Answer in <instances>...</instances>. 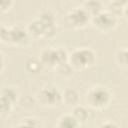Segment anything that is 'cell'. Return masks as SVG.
<instances>
[{
  "instance_id": "1",
  "label": "cell",
  "mask_w": 128,
  "mask_h": 128,
  "mask_svg": "<svg viewBox=\"0 0 128 128\" xmlns=\"http://www.w3.org/2000/svg\"><path fill=\"white\" fill-rule=\"evenodd\" d=\"M112 93L111 91L100 85L91 87L85 94L84 101L85 104L93 110H103L106 109L112 102Z\"/></svg>"
},
{
  "instance_id": "2",
  "label": "cell",
  "mask_w": 128,
  "mask_h": 128,
  "mask_svg": "<svg viewBox=\"0 0 128 128\" xmlns=\"http://www.w3.org/2000/svg\"><path fill=\"white\" fill-rule=\"evenodd\" d=\"M97 57L94 50L87 47L76 48L69 53L68 62L75 71H84L93 67Z\"/></svg>"
},
{
  "instance_id": "3",
  "label": "cell",
  "mask_w": 128,
  "mask_h": 128,
  "mask_svg": "<svg viewBox=\"0 0 128 128\" xmlns=\"http://www.w3.org/2000/svg\"><path fill=\"white\" fill-rule=\"evenodd\" d=\"M36 99L38 103L45 108H57L63 104L62 91L52 84L43 86L37 92Z\"/></svg>"
},
{
  "instance_id": "4",
  "label": "cell",
  "mask_w": 128,
  "mask_h": 128,
  "mask_svg": "<svg viewBox=\"0 0 128 128\" xmlns=\"http://www.w3.org/2000/svg\"><path fill=\"white\" fill-rule=\"evenodd\" d=\"M97 32L107 34L112 32L118 25V16L110 12L109 10H103L99 14L91 18L90 24Z\"/></svg>"
},
{
  "instance_id": "5",
  "label": "cell",
  "mask_w": 128,
  "mask_h": 128,
  "mask_svg": "<svg viewBox=\"0 0 128 128\" xmlns=\"http://www.w3.org/2000/svg\"><path fill=\"white\" fill-rule=\"evenodd\" d=\"M69 53L64 48H45L41 51L39 55V59L42 65L46 68L55 69L57 65L60 63L68 61Z\"/></svg>"
},
{
  "instance_id": "6",
  "label": "cell",
  "mask_w": 128,
  "mask_h": 128,
  "mask_svg": "<svg viewBox=\"0 0 128 128\" xmlns=\"http://www.w3.org/2000/svg\"><path fill=\"white\" fill-rule=\"evenodd\" d=\"M66 20L74 29H82L91 24V16L82 6L70 9L66 15Z\"/></svg>"
},
{
  "instance_id": "7",
  "label": "cell",
  "mask_w": 128,
  "mask_h": 128,
  "mask_svg": "<svg viewBox=\"0 0 128 128\" xmlns=\"http://www.w3.org/2000/svg\"><path fill=\"white\" fill-rule=\"evenodd\" d=\"M32 37L30 36L27 28L20 25L9 27V45L13 46H26L30 43Z\"/></svg>"
},
{
  "instance_id": "8",
  "label": "cell",
  "mask_w": 128,
  "mask_h": 128,
  "mask_svg": "<svg viewBox=\"0 0 128 128\" xmlns=\"http://www.w3.org/2000/svg\"><path fill=\"white\" fill-rule=\"evenodd\" d=\"M46 26L47 28V33L45 38H51L53 36L56 35L57 33V20H56V16L55 14L51 11V10H43L41 11L38 15H36Z\"/></svg>"
},
{
  "instance_id": "9",
  "label": "cell",
  "mask_w": 128,
  "mask_h": 128,
  "mask_svg": "<svg viewBox=\"0 0 128 128\" xmlns=\"http://www.w3.org/2000/svg\"><path fill=\"white\" fill-rule=\"evenodd\" d=\"M27 30L32 37V39H38V38H45L46 33H47V28L45 24L37 17L35 16L34 19H32L28 25H27Z\"/></svg>"
},
{
  "instance_id": "10",
  "label": "cell",
  "mask_w": 128,
  "mask_h": 128,
  "mask_svg": "<svg viewBox=\"0 0 128 128\" xmlns=\"http://www.w3.org/2000/svg\"><path fill=\"white\" fill-rule=\"evenodd\" d=\"M71 113L74 115V117L78 120V122L81 125L86 123L88 120H90V117H91L89 107L84 106V105H80V104L73 106L71 109Z\"/></svg>"
},
{
  "instance_id": "11",
  "label": "cell",
  "mask_w": 128,
  "mask_h": 128,
  "mask_svg": "<svg viewBox=\"0 0 128 128\" xmlns=\"http://www.w3.org/2000/svg\"><path fill=\"white\" fill-rule=\"evenodd\" d=\"M80 95L74 88H65L62 91V101L64 105L67 106H75L79 104Z\"/></svg>"
},
{
  "instance_id": "12",
  "label": "cell",
  "mask_w": 128,
  "mask_h": 128,
  "mask_svg": "<svg viewBox=\"0 0 128 128\" xmlns=\"http://www.w3.org/2000/svg\"><path fill=\"white\" fill-rule=\"evenodd\" d=\"M80 126L81 124L78 122V120L74 117V115L71 112L61 115L56 123V127L58 128H76Z\"/></svg>"
},
{
  "instance_id": "13",
  "label": "cell",
  "mask_w": 128,
  "mask_h": 128,
  "mask_svg": "<svg viewBox=\"0 0 128 128\" xmlns=\"http://www.w3.org/2000/svg\"><path fill=\"white\" fill-rule=\"evenodd\" d=\"M82 7L91 16V18L105 10L104 4L101 0H84V2L82 3Z\"/></svg>"
},
{
  "instance_id": "14",
  "label": "cell",
  "mask_w": 128,
  "mask_h": 128,
  "mask_svg": "<svg viewBox=\"0 0 128 128\" xmlns=\"http://www.w3.org/2000/svg\"><path fill=\"white\" fill-rule=\"evenodd\" d=\"M54 70L56 71V74H57V75H59L60 77H63V78H68V77H70V76L73 74V72L75 71V70L72 68V66L69 64L68 61L63 62V63H60L59 65H57V66L55 67Z\"/></svg>"
},
{
  "instance_id": "15",
  "label": "cell",
  "mask_w": 128,
  "mask_h": 128,
  "mask_svg": "<svg viewBox=\"0 0 128 128\" xmlns=\"http://www.w3.org/2000/svg\"><path fill=\"white\" fill-rule=\"evenodd\" d=\"M115 62L121 68H128V48L119 49L115 53Z\"/></svg>"
},
{
  "instance_id": "16",
  "label": "cell",
  "mask_w": 128,
  "mask_h": 128,
  "mask_svg": "<svg viewBox=\"0 0 128 128\" xmlns=\"http://www.w3.org/2000/svg\"><path fill=\"white\" fill-rule=\"evenodd\" d=\"M1 97H4L5 99L9 100L14 105L18 102L19 99V93L15 88L12 87H5L1 90Z\"/></svg>"
},
{
  "instance_id": "17",
  "label": "cell",
  "mask_w": 128,
  "mask_h": 128,
  "mask_svg": "<svg viewBox=\"0 0 128 128\" xmlns=\"http://www.w3.org/2000/svg\"><path fill=\"white\" fill-rule=\"evenodd\" d=\"M41 66L43 65L39 58H29L25 63L26 69L31 73H38Z\"/></svg>"
},
{
  "instance_id": "18",
  "label": "cell",
  "mask_w": 128,
  "mask_h": 128,
  "mask_svg": "<svg viewBox=\"0 0 128 128\" xmlns=\"http://www.w3.org/2000/svg\"><path fill=\"white\" fill-rule=\"evenodd\" d=\"M14 104L11 103L9 100L5 99L4 97H0V112L1 116H7L11 113Z\"/></svg>"
},
{
  "instance_id": "19",
  "label": "cell",
  "mask_w": 128,
  "mask_h": 128,
  "mask_svg": "<svg viewBox=\"0 0 128 128\" xmlns=\"http://www.w3.org/2000/svg\"><path fill=\"white\" fill-rule=\"evenodd\" d=\"M17 127H38L40 126V121L33 117H25L20 119V122L16 124Z\"/></svg>"
},
{
  "instance_id": "20",
  "label": "cell",
  "mask_w": 128,
  "mask_h": 128,
  "mask_svg": "<svg viewBox=\"0 0 128 128\" xmlns=\"http://www.w3.org/2000/svg\"><path fill=\"white\" fill-rule=\"evenodd\" d=\"M0 39L4 44H9V27L6 25H1Z\"/></svg>"
},
{
  "instance_id": "21",
  "label": "cell",
  "mask_w": 128,
  "mask_h": 128,
  "mask_svg": "<svg viewBox=\"0 0 128 128\" xmlns=\"http://www.w3.org/2000/svg\"><path fill=\"white\" fill-rule=\"evenodd\" d=\"M13 0H1L0 1V10L2 13L8 12L13 7Z\"/></svg>"
},
{
  "instance_id": "22",
  "label": "cell",
  "mask_w": 128,
  "mask_h": 128,
  "mask_svg": "<svg viewBox=\"0 0 128 128\" xmlns=\"http://www.w3.org/2000/svg\"><path fill=\"white\" fill-rule=\"evenodd\" d=\"M110 4H113V5L123 8L124 6H126L128 4V0H110Z\"/></svg>"
},
{
  "instance_id": "23",
  "label": "cell",
  "mask_w": 128,
  "mask_h": 128,
  "mask_svg": "<svg viewBox=\"0 0 128 128\" xmlns=\"http://www.w3.org/2000/svg\"><path fill=\"white\" fill-rule=\"evenodd\" d=\"M119 124L114 122V121H110V120H107V121H104L100 124V127H118Z\"/></svg>"
},
{
  "instance_id": "24",
  "label": "cell",
  "mask_w": 128,
  "mask_h": 128,
  "mask_svg": "<svg viewBox=\"0 0 128 128\" xmlns=\"http://www.w3.org/2000/svg\"><path fill=\"white\" fill-rule=\"evenodd\" d=\"M122 16H123V17H124L126 20H128V4H127L126 6H124V7H123Z\"/></svg>"
},
{
  "instance_id": "25",
  "label": "cell",
  "mask_w": 128,
  "mask_h": 128,
  "mask_svg": "<svg viewBox=\"0 0 128 128\" xmlns=\"http://www.w3.org/2000/svg\"><path fill=\"white\" fill-rule=\"evenodd\" d=\"M1 65H2V67H1V72H3L4 71V54H3V52H1Z\"/></svg>"
}]
</instances>
